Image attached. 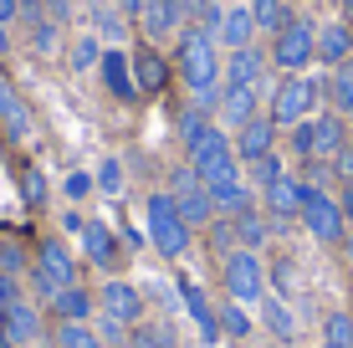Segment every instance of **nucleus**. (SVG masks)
<instances>
[{"label": "nucleus", "instance_id": "nucleus-1", "mask_svg": "<svg viewBox=\"0 0 353 348\" xmlns=\"http://www.w3.org/2000/svg\"><path fill=\"white\" fill-rule=\"evenodd\" d=\"M174 72L190 92H205V88H221V72H225V57H221V41H215L210 26H185L179 31V46H174Z\"/></svg>", "mask_w": 353, "mask_h": 348}, {"label": "nucleus", "instance_id": "nucleus-2", "mask_svg": "<svg viewBox=\"0 0 353 348\" xmlns=\"http://www.w3.org/2000/svg\"><path fill=\"white\" fill-rule=\"evenodd\" d=\"M143 231H149V246L159 251L164 261H185L194 251V231L185 225V215H179L169 190H154V195L143 200Z\"/></svg>", "mask_w": 353, "mask_h": 348}, {"label": "nucleus", "instance_id": "nucleus-3", "mask_svg": "<svg viewBox=\"0 0 353 348\" xmlns=\"http://www.w3.org/2000/svg\"><path fill=\"white\" fill-rule=\"evenodd\" d=\"M26 282H31V292H36V303H41V307L52 303L62 287H77V256H72L67 236H41V241H36Z\"/></svg>", "mask_w": 353, "mask_h": 348}, {"label": "nucleus", "instance_id": "nucleus-4", "mask_svg": "<svg viewBox=\"0 0 353 348\" xmlns=\"http://www.w3.org/2000/svg\"><path fill=\"white\" fill-rule=\"evenodd\" d=\"M272 72H307L312 62H318V26H312L307 16H292L282 31L272 36Z\"/></svg>", "mask_w": 353, "mask_h": 348}, {"label": "nucleus", "instance_id": "nucleus-5", "mask_svg": "<svg viewBox=\"0 0 353 348\" xmlns=\"http://www.w3.org/2000/svg\"><path fill=\"white\" fill-rule=\"evenodd\" d=\"M323 88L327 82H318V77H307V72H292V77H282L276 82V92H272V123L276 128H297L302 118H312V108H318V98H323Z\"/></svg>", "mask_w": 353, "mask_h": 348}, {"label": "nucleus", "instance_id": "nucleus-6", "mask_svg": "<svg viewBox=\"0 0 353 348\" xmlns=\"http://www.w3.org/2000/svg\"><path fill=\"white\" fill-rule=\"evenodd\" d=\"M302 225H307V236L318 246H343L348 236V221H343V205H338V195H327L323 185H302Z\"/></svg>", "mask_w": 353, "mask_h": 348}, {"label": "nucleus", "instance_id": "nucleus-7", "mask_svg": "<svg viewBox=\"0 0 353 348\" xmlns=\"http://www.w3.org/2000/svg\"><path fill=\"white\" fill-rule=\"evenodd\" d=\"M221 287H225L230 303H246V307H261V297L272 292V287H266L261 256H256V251H246V246H236V251L221 261Z\"/></svg>", "mask_w": 353, "mask_h": 348}, {"label": "nucleus", "instance_id": "nucleus-8", "mask_svg": "<svg viewBox=\"0 0 353 348\" xmlns=\"http://www.w3.org/2000/svg\"><path fill=\"white\" fill-rule=\"evenodd\" d=\"M169 195H174L179 215H185L190 231H205V225L215 221V200H210V185H205L200 174H194V164L185 159L174 174H169Z\"/></svg>", "mask_w": 353, "mask_h": 348}, {"label": "nucleus", "instance_id": "nucleus-9", "mask_svg": "<svg viewBox=\"0 0 353 348\" xmlns=\"http://www.w3.org/2000/svg\"><path fill=\"white\" fill-rule=\"evenodd\" d=\"M190 164H194V174L205 179V185H221V179L230 174H241V159H236V139L225 134V128H210L200 143H190Z\"/></svg>", "mask_w": 353, "mask_h": 348}, {"label": "nucleus", "instance_id": "nucleus-10", "mask_svg": "<svg viewBox=\"0 0 353 348\" xmlns=\"http://www.w3.org/2000/svg\"><path fill=\"white\" fill-rule=\"evenodd\" d=\"M97 313L118 318L123 328H139L143 313H149V297H143V287H133L128 277H108L103 287H97Z\"/></svg>", "mask_w": 353, "mask_h": 348}, {"label": "nucleus", "instance_id": "nucleus-11", "mask_svg": "<svg viewBox=\"0 0 353 348\" xmlns=\"http://www.w3.org/2000/svg\"><path fill=\"white\" fill-rule=\"evenodd\" d=\"M97 77H103V92H108L113 103H123V108L143 103L139 77H133V52H128V46H108L103 62H97Z\"/></svg>", "mask_w": 353, "mask_h": 348}, {"label": "nucleus", "instance_id": "nucleus-12", "mask_svg": "<svg viewBox=\"0 0 353 348\" xmlns=\"http://www.w3.org/2000/svg\"><path fill=\"white\" fill-rule=\"evenodd\" d=\"M174 287H179V307L190 313L194 333H200V343H221V338H225V333H221V307L210 303V292H205L194 277H179Z\"/></svg>", "mask_w": 353, "mask_h": 348}, {"label": "nucleus", "instance_id": "nucleus-13", "mask_svg": "<svg viewBox=\"0 0 353 348\" xmlns=\"http://www.w3.org/2000/svg\"><path fill=\"white\" fill-rule=\"evenodd\" d=\"M185 21H190L185 0H149L143 16H139V31H143V41H149V46H159V41H169V36L185 31Z\"/></svg>", "mask_w": 353, "mask_h": 348}, {"label": "nucleus", "instance_id": "nucleus-14", "mask_svg": "<svg viewBox=\"0 0 353 348\" xmlns=\"http://www.w3.org/2000/svg\"><path fill=\"white\" fill-rule=\"evenodd\" d=\"M0 323H6V338L10 348H31V343H41V333H46V318H41V303H31V297H16V303L0 313Z\"/></svg>", "mask_w": 353, "mask_h": 348}, {"label": "nucleus", "instance_id": "nucleus-15", "mask_svg": "<svg viewBox=\"0 0 353 348\" xmlns=\"http://www.w3.org/2000/svg\"><path fill=\"white\" fill-rule=\"evenodd\" d=\"M230 139H236V159L241 164H256V159H266V154H276V123H272V113H256L251 123H241Z\"/></svg>", "mask_w": 353, "mask_h": 348}, {"label": "nucleus", "instance_id": "nucleus-16", "mask_svg": "<svg viewBox=\"0 0 353 348\" xmlns=\"http://www.w3.org/2000/svg\"><path fill=\"white\" fill-rule=\"evenodd\" d=\"M0 128H6L10 143H26L36 134V113L26 108V98L16 92V82H10V77H0Z\"/></svg>", "mask_w": 353, "mask_h": 348}, {"label": "nucleus", "instance_id": "nucleus-17", "mask_svg": "<svg viewBox=\"0 0 353 348\" xmlns=\"http://www.w3.org/2000/svg\"><path fill=\"white\" fill-rule=\"evenodd\" d=\"M261 210L272 215V225L297 221V215H302V179L297 174H282L276 185H266L261 190Z\"/></svg>", "mask_w": 353, "mask_h": 348}, {"label": "nucleus", "instance_id": "nucleus-18", "mask_svg": "<svg viewBox=\"0 0 353 348\" xmlns=\"http://www.w3.org/2000/svg\"><path fill=\"white\" fill-rule=\"evenodd\" d=\"M272 72V57L261 46H241V52H225V88H256V82Z\"/></svg>", "mask_w": 353, "mask_h": 348}, {"label": "nucleus", "instance_id": "nucleus-19", "mask_svg": "<svg viewBox=\"0 0 353 348\" xmlns=\"http://www.w3.org/2000/svg\"><path fill=\"white\" fill-rule=\"evenodd\" d=\"M169 72H174V67L164 62L159 46L143 41L139 52H133V77H139V92H143V98H159V92H169Z\"/></svg>", "mask_w": 353, "mask_h": 348}, {"label": "nucleus", "instance_id": "nucleus-20", "mask_svg": "<svg viewBox=\"0 0 353 348\" xmlns=\"http://www.w3.org/2000/svg\"><path fill=\"white\" fill-rule=\"evenodd\" d=\"M82 251H88V261L97 272H108V277L118 272V256H123V246H118V236H113V225H108V221H88V231H82Z\"/></svg>", "mask_w": 353, "mask_h": 348}, {"label": "nucleus", "instance_id": "nucleus-21", "mask_svg": "<svg viewBox=\"0 0 353 348\" xmlns=\"http://www.w3.org/2000/svg\"><path fill=\"white\" fill-rule=\"evenodd\" d=\"M46 313H52L57 323H92L97 318V292H88V287H62V292L46 303Z\"/></svg>", "mask_w": 353, "mask_h": 348}, {"label": "nucleus", "instance_id": "nucleus-22", "mask_svg": "<svg viewBox=\"0 0 353 348\" xmlns=\"http://www.w3.org/2000/svg\"><path fill=\"white\" fill-rule=\"evenodd\" d=\"M251 36H256V16H251V6H225L221 10V31H215L221 52H241V46H251Z\"/></svg>", "mask_w": 353, "mask_h": 348}, {"label": "nucleus", "instance_id": "nucleus-23", "mask_svg": "<svg viewBox=\"0 0 353 348\" xmlns=\"http://www.w3.org/2000/svg\"><path fill=\"white\" fill-rule=\"evenodd\" d=\"M261 328L266 333H272V338L276 343H297V313H292V303H287V297H276V292H266L261 297Z\"/></svg>", "mask_w": 353, "mask_h": 348}, {"label": "nucleus", "instance_id": "nucleus-24", "mask_svg": "<svg viewBox=\"0 0 353 348\" xmlns=\"http://www.w3.org/2000/svg\"><path fill=\"white\" fill-rule=\"evenodd\" d=\"M307 123H312V159H333L348 143V118L343 113H323V118H307Z\"/></svg>", "mask_w": 353, "mask_h": 348}, {"label": "nucleus", "instance_id": "nucleus-25", "mask_svg": "<svg viewBox=\"0 0 353 348\" xmlns=\"http://www.w3.org/2000/svg\"><path fill=\"white\" fill-rule=\"evenodd\" d=\"M348 57H353V26H343V21H327V26H318V62L338 72Z\"/></svg>", "mask_w": 353, "mask_h": 348}, {"label": "nucleus", "instance_id": "nucleus-26", "mask_svg": "<svg viewBox=\"0 0 353 348\" xmlns=\"http://www.w3.org/2000/svg\"><path fill=\"white\" fill-rule=\"evenodd\" d=\"M210 200H215V215H246V210H256V190H251L241 174L210 185Z\"/></svg>", "mask_w": 353, "mask_h": 348}, {"label": "nucleus", "instance_id": "nucleus-27", "mask_svg": "<svg viewBox=\"0 0 353 348\" xmlns=\"http://www.w3.org/2000/svg\"><path fill=\"white\" fill-rule=\"evenodd\" d=\"M261 113V92L256 88H225L221 92V123L225 128H241Z\"/></svg>", "mask_w": 353, "mask_h": 348}, {"label": "nucleus", "instance_id": "nucleus-28", "mask_svg": "<svg viewBox=\"0 0 353 348\" xmlns=\"http://www.w3.org/2000/svg\"><path fill=\"white\" fill-rule=\"evenodd\" d=\"M103 52H108V41H103V36H97V31H82L77 41L67 46V67H72V72H97Z\"/></svg>", "mask_w": 353, "mask_h": 348}, {"label": "nucleus", "instance_id": "nucleus-29", "mask_svg": "<svg viewBox=\"0 0 353 348\" xmlns=\"http://www.w3.org/2000/svg\"><path fill=\"white\" fill-rule=\"evenodd\" d=\"M92 26H97V36H103L108 46H128V16L118 6H92Z\"/></svg>", "mask_w": 353, "mask_h": 348}, {"label": "nucleus", "instance_id": "nucleus-30", "mask_svg": "<svg viewBox=\"0 0 353 348\" xmlns=\"http://www.w3.org/2000/svg\"><path fill=\"white\" fill-rule=\"evenodd\" d=\"M236 241L246 246V251H261L266 241H272V215H261V210L236 215Z\"/></svg>", "mask_w": 353, "mask_h": 348}, {"label": "nucleus", "instance_id": "nucleus-31", "mask_svg": "<svg viewBox=\"0 0 353 348\" xmlns=\"http://www.w3.org/2000/svg\"><path fill=\"white\" fill-rule=\"evenodd\" d=\"M221 333H225V338H236V343H246L251 333H256L251 307H246V303H230V297H225V303H221Z\"/></svg>", "mask_w": 353, "mask_h": 348}, {"label": "nucleus", "instance_id": "nucleus-32", "mask_svg": "<svg viewBox=\"0 0 353 348\" xmlns=\"http://www.w3.org/2000/svg\"><path fill=\"white\" fill-rule=\"evenodd\" d=\"M52 348H108V343L97 338L92 323H57L52 328Z\"/></svg>", "mask_w": 353, "mask_h": 348}, {"label": "nucleus", "instance_id": "nucleus-33", "mask_svg": "<svg viewBox=\"0 0 353 348\" xmlns=\"http://www.w3.org/2000/svg\"><path fill=\"white\" fill-rule=\"evenodd\" d=\"M92 179H97V195H108V200H118V195L128 190V170H123V159H118V154H108V159L92 170Z\"/></svg>", "mask_w": 353, "mask_h": 348}, {"label": "nucleus", "instance_id": "nucleus-34", "mask_svg": "<svg viewBox=\"0 0 353 348\" xmlns=\"http://www.w3.org/2000/svg\"><path fill=\"white\" fill-rule=\"evenodd\" d=\"M251 16H256V31L276 36L292 21V6H287V0H251Z\"/></svg>", "mask_w": 353, "mask_h": 348}, {"label": "nucleus", "instance_id": "nucleus-35", "mask_svg": "<svg viewBox=\"0 0 353 348\" xmlns=\"http://www.w3.org/2000/svg\"><path fill=\"white\" fill-rule=\"evenodd\" d=\"M323 348H353V313L333 307V313L323 318Z\"/></svg>", "mask_w": 353, "mask_h": 348}, {"label": "nucleus", "instance_id": "nucleus-36", "mask_svg": "<svg viewBox=\"0 0 353 348\" xmlns=\"http://www.w3.org/2000/svg\"><path fill=\"white\" fill-rule=\"evenodd\" d=\"M21 200H26L31 210H41L46 200H52V185H46V174L36 170V164H26V170H21Z\"/></svg>", "mask_w": 353, "mask_h": 348}, {"label": "nucleus", "instance_id": "nucleus-37", "mask_svg": "<svg viewBox=\"0 0 353 348\" xmlns=\"http://www.w3.org/2000/svg\"><path fill=\"white\" fill-rule=\"evenodd\" d=\"M210 128H215V123H210V113H200L194 103H190V108H179V139H185V149H190V143H200L205 134H210Z\"/></svg>", "mask_w": 353, "mask_h": 348}, {"label": "nucleus", "instance_id": "nucleus-38", "mask_svg": "<svg viewBox=\"0 0 353 348\" xmlns=\"http://www.w3.org/2000/svg\"><path fill=\"white\" fill-rule=\"evenodd\" d=\"M26 41H31L36 57H52V52H62V26H57V21H41V26L26 31Z\"/></svg>", "mask_w": 353, "mask_h": 348}, {"label": "nucleus", "instance_id": "nucleus-39", "mask_svg": "<svg viewBox=\"0 0 353 348\" xmlns=\"http://www.w3.org/2000/svg\"><path fill=\"white\" fill-rule=\"evenodd\" d=\"M205 231H210V246L221 251V261L230 256V251H236L241 241H236V215H215L210 225H205Z\"/></svg>", "mask_w": 353, "mask_h": 348}, {"label": "nucleus", "instance_id": "nucleus-40", "mask_svg": "<svg viewBox=\"0 0 353 348\" xmlns=\"http://www.w3.org/2000/svg\"><path fill=\"white\" fill-rule=\"evenodd\" d=\"M62 195L72 200V205H82L88 195H97V179H92L88 170H67V179H62Z\"/></svg>", "mask_w": 353, "mask_h": 348}, {"label": "nucleus", "instance_id": "nucleus-41", "mask_svg": "<svg viewBox=\"0 0 353 348\" xmlns=\"http://www.w3.org/2000/svg\"><path fill=\"white\" fill-rule=\"evenodd\" d=\"M282 174H292V170H287L282 159H276V154H266V159H256V164H251V185H256V190L276 185V179H282Z\"/></svg>", "mask_w": 353, "mask_h": 348}, {"label": "nucleus", "instance_id": "nucleus-42", "mask_svg": "<svg viewBox=\"0 0 353 348\" xmlns=\"http://www.w3.org/2000/svg\"><path fill=\"white\" fill-rule=\"evenodd\" d=\"M327 92H333V103L343 108V113L353 108V62H343V67L333 72V82H327Z\"/></svg>", "mask_w": 353, "mask_h": 348}, {"label": "nucleus", "instance_id": "nucleus-43", "mask_svg": "<svg viewBox=\"0 0 353 348\" xmlns=\"http://www.w3.org/2000/svg\"><path fill=\"white\" fill-rule=\"evenodd\" d=\"M0 272H10V277H26V272H31L26 246H16V241H0Z\"/></svg>", "mask_w": 353, "mask_h": 348}, {"label": "nucleus", "instance_id": "nucleus-44", "mask_svg": "<svg viewBox=\"0 0 353 348\" xmlns=\"http://www.w3.org/2000/svg\"><path fill=\"white\" fill-rule=\"evenodd\" d=\"M292 154H297V159H302V164H307V159H312V123H307V118H302V123H297V128H292Z\"/></svg>", "mask_w": 353, "mask_h": 348}, {"label": "nucleus", "instance_id": "nucleus-45", "mask_svg": "<svg viewBox=\"0 0 353 348\" xmlns=\"http://www.w3.org/2000/svg\"><path fill=\"white\" fill-rule=\"evenodd\" d=\"M327 164H333V174L343 179V185H353V143H343V149H338Z\"/></svg>", "mask_w": 353, "mask_h": 348}, {"label": "nucleus", "instance_id": "nucleus-46", "mask_svg": "<svg viewBox=\"0 0 353 348\" xmlns=\"http://www.w3.org/2000/svg\"><path fill=\"white\" fill-rule=\"evenodd\" d=\"M16 21L31 31V26H41V21H52V16H46V6H41V0H21V16H16Z\"/></svg>", "mask_w": 353, "mask_h": 348}, {"label": "nucleus", "instance_id": "nucleus-47", "mask_svg": "<svg viewBox=\"0 0 353 348\" xmlns=\"http://www.w3.org/2000/svg\"><path fill=\"white\" fill-rule=\"evenodd\" d=\"M41 6H46V16H52L57 26H62V21H72V16H77V0H41Z\"/></svg>", "mask_w": 353, "mask_h": 348}, {"label": "nucleus", "instance_id": "nucleus-48", "mask_svg": "<svg viewBox=\"0 0 353 348\" xmlns=\"http://www.w3.org/2000/svg\"><path fill=\"white\" fill-rule=\"evenodd\" d=\"M21 297V277H10V272H0V313H6L10 303Z\"/></svg>", "mask_w": 353, "mask_h": 348}, {"label": "nucleus", "instance_id": "nucleus-49", "mask_svg": "<svg viewBox=\"0 0 353 348\" xmlns=\"http://www.w3.org/2000/svg\"><path fill=\"white\" fill-rule=\"evenodd\" d=\"M62 231H67V236H77V241H82V231H88V215H82L77 205H72V210L62 215Z\"/></svg>", "mask_w": 353, "mask_h": 348}, {"label": "nucleus", "instance_id": "nucleus-50", "mask_svg": "<svg viewBox=\"0 0 353 348\" xmlns=\"http://www.w3.org/2000/svg\"><path fill=\"white\" fill-rule=\"evenodd\" d=\"M338 205H343V221H348V231H353V185L338 190Z\"/></svg>", "mask_w": 353, "mask_h": 348}, {"label": "nucleus", "instance_id": "nucleus-51", "mask_svg": "<svg viewBox=\"0 0 353 348\" xmlns=\"http://www.w3.org/2000/svg\"><path fill=\"white\" fill-rule=\"evenodd\" d=\"M113 6H118V10H123V16H128V21H139V16H143V6H149V0H113Z\"/></svg>", "mask_w": 353, "mask_h": 348}, {"label": "nucleus", "instance_id": "nucleus-52", "mask_svg": "<svg viewBox=\"0 0 353 348\" xmlns=\"http://www.w3.org/2000/svg\"><path fill=\"white\" fill-rule=\"evenodd\" d=\"M16 16H21V0H0V26H10Z\"/></svg>", "mask_w": 353, "mask_h": 348}, {"label": "nucleus", "instance_id": "nucleus-53", "mask_svg": "<svg viewBox=\"0 0 353 348\" xmlns=\"http://www.w3.org/2000/svg\"><path fill=\"white\" fill-rule=\"evenodd\" d=\"M10 52V26H0V57Z\"/></svg>", "mask_w": 353, "mask_h": 348}, {"label": "nucleus", "instance_id": "nucleus-54", "mask_svg": "<svg viewBox=\"0 0 353 348\" xmlns=\"http://www.w3.org/2000/svg\"><path fill=\"white\" fill-rule=\"evenodd\" d=\"M343 256H348V267H353V231L343 236Z\"/></svg>", "mask_w": 353, "mask_h": 348}, {"label": "nucleus", "instance_id": "nucleus-55", "mask_svg": "<svg viewBox=\"0 0 353 348\" xmlns=\"http://www.w3.org/2000/svg\"><path fill=\"white\" fill-rule=\"evenodd\" d=\"M0 348H10V338H6V323H0Z\"/></svg>", "mask_w": 353, "mask_h": 348}, {"label": "nucleus", "instance_id": "nucleus-56", "mask_svg": "<svg viewBox=\"0 0 353 348\" xmlns=\"http://www.w3.org/2000/svg\"><path fill=\"white\" fill-rule=\"evenodd\" d=\"M343 118H348V134H353V108H348V113H343Z\"/></svg>", "mask_w": 353, "mask_h": 348}, {"label": "nucleus", "instance_id": "nucleus-57", "mask_svg": "<svg viewBox=\"0 0 353 348\" xmlns=\"http://www.w3.org/2000/svg\"><path fill=\"white\" fill-rule=\"evenodd\" d=\"M31 348H41V343H31Z\"/></svg>", "mask_w": 353, "mask_h": 348}]
</instances>
